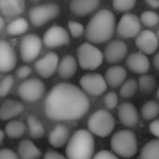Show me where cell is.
Here are the masks:
<instances>
[{
	"instance_id": "1",
	"label": "cell",
	"mask_w": 159,
	"mask_h": 159,
	"mask_svg": "<svg viewBox=\"0 0 159 159\" xmlns=\"http://www.w3.org/2000/svg\"><path fill=\"white\" fill-rule=\"evenodd\" d=\"M89 109L87 95L71 83H59L49 91L45 99V115L56 121L81 119Z\"/></svg>"
},
{
	"instance_id": "2",
	"label": "cell",
	"mask_w": 159,
	"mask_h": 159,
	"mask_svg": "<svg viewBox=\"0 0 159 159\" xmlns=\"http://www.w3.org/2000/svg\"><path fill=\"white\" fill-rule=\"evenodd\" d=\"M116 30V16L111 10L102 9L89 21L85 37L91 44H102L110 39Z\"/></svg>"
},
{
	"instance_id": "3",
	"label": "cell",
	"mask_w": 159,
	"mask_h": 159,
	"mask_svg": "<svg viewBox=\"0 0 159 159\" xmlns=\"http://www.w3.org/2000/svg\"><path fill=\"white\" fill-rule=\"evenodd\" d=\"M95 150V139L89 130H77L69 139L66 147L68 159H92Z\"/></svg>"
},
{
	"instance_id": "4",
	"label": "cell",
	"mask_w": 159,
	"mask_h": 159,
	"mask_svg": "<svg viewBox=\"0 0 159 159\" xmlns=\"http://www.w3.org/2000/svg\"><path fill=\"white\" fill-rule=\"evenodd\" d=\"M112 150L122 158H132L137 152V139L130 130H120L112 135L110 141Z\"/></svg>"
},
{
	"instance_id": "5",
	"label": "cell",
	"mask_w": 159,
	"mask_h": 159,
	"mask_svg": "<svg viewBox=\"0 0 159 159\" xmlns=\"http://www.w3.org/2000/svg\"><path fill=\"white\" fill-rule=\"evenodd\" d=\"M116 125L113 116L105 109L96 110L87 121V128L92 134L99 137H107L112 133Z\"/></svg>"
},
{
	"instance_id": "6",
	"label": "cell",
	"mask_w": 159,
	"mask_h": 159,
	"mask_svg": "<svg viewBox=\"0 0 159 159\" xmlns=\"http://www.w3.org/2000/svg\"><path fill=\"white\" fill-rule=\"evenodd\" d=\"M102 61V52L91 43H84L77 48V62L84 70H96Z\"/></svg>"
},
{
	"instance_id": "7",
	"label": "cell",
	"mask_w": 159,
	"mask_h": 159,
	"mask_svg": "<svg viewBox=\"0 0 159 159\" xmlns=\"http://www.w3.org/2000/svg\"><path fill=\"white\" fill-rule=\"evenodd\" d=\"M60 14V8L56 3H44L35 6L29 12L30 21L35 27H42L46 23L55 20Z\"/></svg>"
},
{
	"instance_id": "8",
	"label": "cell",
	"mask_w": 159,
	"mask_h": 159,
	"mask_svg": "<svg viewBox=\"0 0 159 159\" xmlns=\"http://www.w3.org/2000/svg\"><path fill=\"white\" fill-rule=\"evenodd\" d=\"M46 92L45 83L39 79H26L18 89L19 97L27 102H35L44 96Z\"/></svg>"
},
{
	"instance_id": "9",
	"label": "cell",
	"mask_w": 159,
	"mask_h": 159,
	"mask_svg": "<svg viewBox=\"0 0 159 159\" xmlns=\"http://www.w3.org/2000/svg\"><path fill=\"white\" fill-rule=\"evenodd\" d=\"M43 42L35 34H26L20 43V55L24 62H32L37 59L42 51Z\"/></svg>"
},
{
	"instance_id": "10",
	"label": "cell",
	"mask_w": 159,
	"mask_h": 159,
	"mask_svg": "<svg viewBox=\"0 0 159 159\" xmlns=\"http://www.w3.org/2000/svg\"><path fill=\"white\" fill-rule=\"evenodd\" d=\"M80 85L84 93L92 96H100L107 91V85L105 77L98 73H87L80 80Z\"/></svg>"
},
{
	"instance_id": "11",
	"label": "cell",
	"mask_w": 159,
	"mask_h": 159,
	"mask_svg": "<svg viewBox=\"0 0 159 159\" xmlns=\"http://www.w3.org/2000/svg\"><path fill=\"white\" fill-rule=\"evenodd\" d=\"M142 31V24L139 19L135 14L125 13L121 16L117 25V33L120 37L130 39L136 37Z\"/></svg>"
},
{
	"instance_id": "12",
	"label": "cell",
	"mask_w": 159,
	"mask_h": 159,
	"mask_svg": "<svg viewBox=\"0 0 159 159\" xmlns=\"http://www.w3.org/2000/svg\"><path fill=\"white\" fill-rule=\"evenodd\" d=\"M70 40V36L63 27L53 25L45 32L42 42L47 48H58L61 46H68Z\"/></svg>"
},
{
	"instance_id": "13",
	"label": "cell",
	"mask_w": 159,
	"mask_h": 159,
	"mask_svg": "<svg viewBox=\"0 0 159 159\" xmlns=\"http://www.w3.org/2000/svg\"><path fill=\"white\" fill-rule=\"evenodd\" d=\"M59 63V57L56 52H47L42 58L37 60L34 64L36 72L38 73L40 77L43 79H49L53 75L56 70L58 69Z\"/></svg>"
},
{
	"instance_id": "14",
	"label": "cell",
	"mask_w": 159,
	"mask_h": 159,
	"mask_svg": "<svg viewBox=\"0 0 159 159\" xmlns=\"http://www.w3.org/2000/svg\"><path fill=\"white\" fill-rule=\"evenodd\" d=\"M135 45L144 55H152L158 49L159 39L156 33L150 30H144L141 31L136 36Z\"/></svg>"
},
{
	"instance_id": "15",
	"label": "cell",
	"mask_w": 159,
	"mask_h": 159,
	"mask_svg": "<svg viewBox=\"0 0 159 159\" xmlns=\"http://www.w3.org/2000/svg\"><path fill=\"white\" fill-rule=\"evenodd\" d=\"M128 53V46L122 40H113L109 43L102 53L104 60L109 64H117L122 61Z\"/></svg>"
},
{
	"instance_id": "16",
	"label": "cell",
	"mask_w": 159,
	"mask_h": 159,
	"mask_svg": "<svg viewBox=\"0 0 159 159\" xmlns=\"http://www.w3.org/2000/svg\"><path fill=\"white\" fill-rule=\"evenodd\" d=\"M16 66V55L13 47L5 39H0V72L8 73Z\"/></svg>"
},
{
	"instance_id": "17",
	"label": "cell",
	"mask_w": 159,
	"mask_h": 159,
	"mask_svg": "<svg viewBox=\"0 0 159 159\" xmlns=\"http://www.w3.org/2000/svg\"><path fill=\"white\" fill-rule=\"evenodd\" d=\"M126 68L136 74H146L149 71L150 62L147 56L142 52H133L126 58Z\"/></svg>"
},
{
	"instance_id": "18",
	"label": "cell",
	"mask_w": 159,
	"mask_h": 159,
	"mask_svg": "<svg viewBox=\"0 0 159 159\" xmlns=\"http://www.w3.org/2000/svg\"><path fill=\"white\" fill-rule=\"evenodd\" d=\"M118 118L121 124L126 128H132L139 122V112L131 102H123L118 108Z\"/></svg>"
},
{
	"instance_id": "19",
	"label": "cell",
	"mask_w": 159,
	"mask_h": 159,
	"mask_svg": "<svg viewBox=\"0 0 159 159\" xmlns=\"http://www.w3.org/2000/svg\"><path fill=\"white\" fill-rule=\"evenodd\" d=\"M24 105L16 99H7L0 106V120L10 121L23 112Z\"/></svg>"
},
{
	"instance_id": "20",
	"label": "cell",
	"mask_w": 159,
	"mask_h": 159,
	"mask_svg": "<svg viewBox=\"0 0 159 159\" xmlns=\"http://www.w3.org/2000/svg\"><path fill=\"white\" fill-rule=\"evenodd\" d=\"M100 5V0H71L69 8L73 14L85 16L95 11Z\"/></svg>"
},
{
	"instance_id": "21",
	"label": "cell",
	"mask_w": 159,
	"mask_h": 159,
	"mask_svg": "<svg viewBox=\"0 0 159 159\" xmlns=\"http://www.w3.org/2000/svg\"><path fill=\"white\" fill-rule=\"evenodd\" d=\"M25 0H0V13L7 18L19 16L24 12Z\"/></svg>"
},
{
	"instance_id": "22",
	"label": "cell",
	"mask_w": 159,
	"mask_h": 159,
	"mask_svg": "<svg viewBox=\"0 0 159 159\" xmlns=\"http://www.w3.org/2000/svg\"><path fill=\"white\" fill-rule=\"evenodd\" d=\"M70 139V131L63 124H58L50 131L48 135V142L52 147L61 148L68 143Z\"/></svg>"
},
{
	"instance_id": "23",
	"label": "cell",
	"mask_w": 159,
	"mask_h": 159,
	"mask_svg": "<svg viewBox=\"0 0 159 159\" xmlns=\"http://www.w3.org/2000/svg\"><path fill=\"white\" fill-rule=\"evenodd\" d=\"M105 81L107 85L112 89L121 86L126 79V70L121 66H112L105 73Z\"/></svg>"
},
{
	"instance_id": "24",
	"label": "cell",
	"mask_w": 159,
	"mask_h": 159,
	"mask_svg": "<svg viewBox=\"0 0 159 159\" xmlns=\"http://www.w3.org/2000/svg\"><path fill=\"white\" fill-rule=\"evenodd\" d=\"M18 156L20 159H38L42 152L31 139H22L18 145Z\"/></svg>"
},
{
	"instance_id": "25",
	"label": "cell",
	"mask_w": 159,
	"mask_h": 159,
	"mask_svg": "<svg viewBox=\"0 0 159 159\" xmlns=\"http://www.w3.org/2000/svg\"><path fill=\"white\" fill-rule=\"evenodd\" d=\"M77 69V62L73 56L68 55L64 56L58 63V73H59L60 77L62 79H71L73 75L76 73Z\"/></svg>"
},
{
	"instance_id": "26",
	"label": "cell",
	"mask_w": 159,
	"mask_h": 159,
	"mask_svg": "<svg viewBox=\"0 0 159 159\" xmlns=\"http://www.w3.org/2000/svg\"><path fill=\"white\" fill-rule=\"evenodd\" d=\"M26 131V125L21 120H10L5 126V134L9 139H16L23 136Z\"/></svg>"
},
{
	"instance_id": "27",
	"label": "cell",
	"mask_w": 159,
	"mask_h": 159,
	"mask_svg": "<svg viewBox=\"0 0 159 159\" xmlns=\"http://www.w3.org/2000/svg\"><path fill=\"white\" fill-rule=\"evenodd\" d=\"M26 126L29 129V133L32 139H42L45 135L44 125L40 122V120L37 119L35 116L31 115L26 118Z\"/></svg>"
},
{
	"instance_id": "28",
	"label": "cell",
	"mask_w": 159,
	"mask_h": 159,
	"mask_svg": "<svg viewBox=\"0 0 159 159\" xmlns=\"http://www.w3.org/2000/svg\"><path fill=\"white\" fill-rule=\"evenodd\" d=\"M139 159H159V139H150L142 147Z\"/></svg>"
},
{
	"instance_id": "29",
	"label": "cell",
	"mask_w": 159,
	"mask_h": 159,
	"mask_svg": "<svg viewBox=\"0 0 159 159\" xmlns=\"http://www.w3.org/2000/svg\"><path fill=\"white\" fill-rule=\"evenodd\" d=\"M29 30V22L24 18H16L8 24L7 33L11 36H19L26 33Z\"/></svg>"
},
{
	"instance_id": "30",
	"label": "cell",
	"mask_w": 159,
	"mask_h": 159,
	"mask_svg": "<svg viewBox=\"0 0 159 159\" xmlns=\"http://www.w3.org/2000/svg\"><path fill=\"white\" fill-rule=\"evenodd\" d=\"M141 115L145 120H155L159 116V102L149 100L142 106Z\"/></svg>"
},
{
	"instance_id": "31",
	"label": "cell",
	"mask_w": 159,
	"mask_h": 159,
	"mask_svg": "<svg viewBox=\"0 0 159 159\" xmlns=\"http://www.w3.org/2000/svg\"><path fill=\"white\" fill-rule=\"evenodd\" d=\"M156 79L152 75L143 74L139 79L137 82V89H139V92L143 94H150L154 92V89H156Z\"/></svg>"
},
{
	"instance_id": "32",
	"label": "cell",
	"mask_w": 159,
	"mask_h": 159,
	"mask_svg": "<svg viewBox=\"0 0 159 159\" xmlns=\"http://www.w3.org/2000/svg\"><path fill=\"white\" fill-rule=\"evenodd\" d=\"M137 91V82L134 79H129L124 81L123 84L120 86V96L122 98H131Z\"/></svg>"
},
{
	"instance_id": "33",
	"label": "cell",
	"mask_w": 159,
	"mask_h": 159,
	"mask_svg": "<svg viewBox=\"0 0 159 159\" xmlns=\"http://www.w3.org/2000/svg\"><path fill=\"white\" fill-rule=\"evenodd\" d=\"M139 19L141 21V24L145 25L146 27H155L159 23V14L150 10L142 12Z\"/></svg>"
},
{
	"instance_id": "34",
	"label": "cell",
	"mask_w": 159,
	"mask_h": 159,
	"mask_svg": "<svg viewBox=\"0 0 159 159\" xmlns=\"http://www.w3.org/2000/svg\"><path fill=\"white\" fill-rule=\"evenodd\" d=\"M136 5V0H112V7L117 12L126 13Z\"/></svg>"
},
{
	"instance_id": "35",
	"label": "cell",
	"mask_w": 159,
	"mask_h": 159,
	"mask_svg": "<svg viewBox=\"0 0 159 159\" xmlns=\"http://www.w3.org/2000/svg\"><path fill=\"white\" fill-rule=\"evenodd\" d=\"M14 84V77L8 74L0 81V98L6 97L11 92Z\"/></svg>"
},
{
	"instance_id": "36",
	"label": "cell",
	"mask_w": 159,
	"mask_h": 159,
	"mask_svg": "<svg viewBox=\"0 0 159 159\" xmlns=\"http://www.w3.org/2000/svg\"><path fill=\"white\" fill-rule=\"evenodd\" d=\"M68 27H69V31H70V34L74 38L81 37L85 32L84 26L80 22H77V21H69Z\"/></svg>"
},
{
	"instance_id": "37",
	"label": "cell",
	"mask_w": 159,
	"mask_h": 159,
	"mask_svg": "<svg viewBox=\"0 0 159 159\" xmlns=\"http://www.w3.org/2000/svg\"><path fill=\"white\" fill-rule=\"evenodd\" d=\"M118 102H119V97L115 92H108L104 97V104L108 110H112V109L117 108Z\"/></svg>"
},
{
	"instance_id": "38",
	"label": "cell",
	"mask_w": 159,
	"mask_h": 159,
	"mask_svg": "<svg viewBox=\"0 0 159 159\" xmlns=\"http://www.w3.org/2000/svg\"><path fill=\"white\" fill-rule=\"evenodd\" d=\"M16 74L20 80H26L32 74V69L29 66H21L18 68Z\"/></svg>"
},
{
	"instance_id": "39",
	"label": "cell",
	"mask_w": 159,
	"mask_h": 159,
	"mask_svg": "<svg viewBox=\"0 0 159 159\" xmlns=\"http://www.w3.org/2000/svg\"><path fill=\"white\" fill-rule=\"evenodd\" d=\"M0 159H20L16 152L10 148H2L0 149Z\"/></svg>"
},
{
	"instance_id": "40",
	"label": "cell",
	"mask_w": 159,
	"mask_h": 159,
	"mask_svg": "<svg viewBox=\"0 0 159 159\" xmlns=\"http://www.w3.org/2000/svg\"><path fill=\"white\" fill-rule=\"evenodd\" d=\"M92 159H119V157L113 152H108V150H100L95 156H93Z\"/></svg>"
},
{
	"instance_id": "41",
	"label": "cell",
	"mask_w": 159,
	"mask_h": 159,
	"mask_svg": "<svg viewBox=\"0 0 159 159\" xmlns=\"http://www.w3.org/2000/svg\"><path fill=\"white\" fill-rule=\"evenodd\" d=\"M43 159H68L64 155L56 152V150H47Z\"/></svg>"
},
{
	"instance_id": "42",
	"label": "cell",
	"mask_w": 159,
	"mask_h": 159,
	"mask_svg": "<svg viewBox=\"0 0 159 159\" xmlns=\"http://www.w3.org/2000/svg\"><path fill=\"white\" fill-rule=\"evenodd\" d=\"M149 132L152 133L154 136H156L157 139H159V119H155L152 120L149 123Z\"/></svg>"
},
{
	"instance_id": "43",
	"label": "cell",
	"mask_w": 159,
	"mask_h": 159,
	"mask_svg": "<svg viewBox=\"0 0 159 159\" xmlns=\"http://www.w3.org/2000/svg\"><path fill=\"white\" fill-rule=\"evenodd\" d=\"M145 2L152 9H159V0H145Z\"/></svg>"
},
{
	"instance_id": "44",
	"label": "cell",
	"mask_w": 159,
	"mask_h": 159,
	"mask_svg": "<svg viewBox=\"0 0 159 159\" xmlns=\"http://www.w3.org/2000/svg\"><path fill=\"white\" fill-rule=\"evenodd\" d=\"M152 64H154L155 69L159 72V51L155 55L154 59H152Z\"/></svg>"
},
{
	"instance_id": "45",
	"label": "cell",
	"mask_w": 159,
	"mask_h": 159,
	"mask_svg": "<svg viewBox=\"0 0 159 159\" xmlns=\"http://www.w3.org/2000/svg\"><path fill=\"white\" fill-rule=\"evenodd\" d=\"M5 25H6V22H5V19L2 18V16H0V33L3 31V29H5Z\"/></svg>"
},
{
	"instance_id": "46",
	"label": "cell",
	"mask_w": 159,
	"mask_h": 159,
	"mask_svg": "<svg viewBox=\"0 0 159 159\" xmlns=\"http://www.w3.org/2000/svg\"><path fill=\"white\" fill-rule=\"evenodd\" d=\"M5 137H6L5 131L0 130V146H1V144L3 143V139H5Z\"/></svg>"
},
{
	"instance_id": "47",
	"label": "cell",
	"mask_w": 159,
	"mask_h": 159,
	"mask_svg": "<svg viewBox=\"0 0 159 159\" xmlns=\"http://www.w3.org/2000/svg\"><path fill=\"white\" fill-rule=\"evenodd\" d=\"M156 97H157V99H158V102H159V87L157 89V92H156Z\"/></svg>"
},
{
	"instance_id": "48",
	"label": "cell",
	"mask_w": 159,
	"mask_h": 159,
	"mask_svg": "<svg viewBox=\"0 0 159 159\" xmlns=\"http://www.w3.org/2000/svg\"><path fill=\"white\" fill-rule=\"evenodd\" d=\"M156 35H157V37H158V39H159V30H158V31H157Z\"/></svg>"
},
{
	"instance_id": "49",
	"label": "cell",
	"mask_w": 159,
	"mask_h": 159,
	"mask_svg": "<svg viewBox=\"0 0 159 159\" xmlns=\"http://www.w3.org/2000/svg\"><path fill=\"white\" fill-rule=\"evenodd\" d=\"M32 1H39V0H32Z\"/></svg>"
}]
</instances>
